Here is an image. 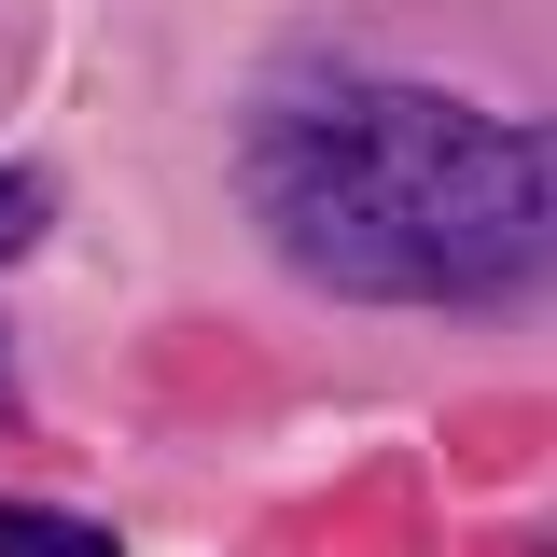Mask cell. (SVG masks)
I'll use <instances>...</instances> for the list:
<instances>
[{"instance_id": "cell-3", "label": "cell", "mask_w": 557, "mask_h": 557, "mask_svg": "<svg viewBox=\"0 0 557 557\" xmlns=\"http://www.w3.org/2000/svg\"><path fill=\"white\" fill-rule=\"evenodd\" d=\"M42 223H57V182H42V168H0V265H14Z\"/></svg>"}, {"instance_id": "cell-2", "label": "cell", "mask_w": 557, "mask_h": 557, "mask_svg": "<svg viewBox=\"0 0 557 557\" xmlns=\"http://www.w3.org/2000/svg\"><path fill=\"white\" fill-rule=\"evenodd\" d=\"M0 557H112V530L57 516V502H0Z\"/></svg>"}, {"instance_id": "cell-1", "label": "cell", "mask_w": 557, "mask_h": 557, "mask_svg": "<svg viewBox=\"0 0 557 557\" xmlns=\"http://www.w3.org/2000/svg\"><path fill=\"white\" fill-rule=\"evenodd\" d=\"M265 251L362 307H502L544 278V139L376 70H293L237 139Z\"/></svg>"}]
</instances>
